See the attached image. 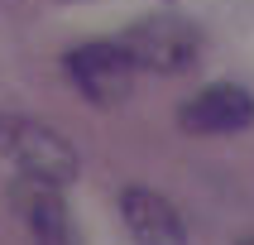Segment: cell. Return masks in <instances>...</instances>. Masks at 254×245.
Returning <instances> with one entry per match:
<instances>
[{"mask_svg": "<svg viewBox=\"0 0 254 245\" xmlns=\"http://www.w3.org/2000/svg\"><path fill=\"white\" fill-rule=\"evenodd\" d=\"M0 159L14 163L19 178H34V183H48V187H67L82 173L77 149L53 125L14 115V111H0Z\"/></svg>", "mask_w": 254, "mask_h": 245, "instance_id": "obj_1", "label": "cell"}, {"mask_svg": "<svg viewBox=\"0 0 254 245\" xmlns=\"http://www.w3.org/2000/svg\"><path fill=\"white\" fill-rule=\"evenodd\" d=\"M120 48L129 53L134 68L173 77V72H187L201 58V34H197L192 19H183V14H149V19H139V24L125 29Z\"/></svg>", "mask_w": 254, "mask_h": 245, "instance_id": "obj_2", "label": "cell"}, {"mask_svg": "<svg viewBox=\"0 0 254 245\" xmlns=\"http://www.w3.org/2000/svg\"><path fill=\"white\" fill-rule=\"evenodd\" d=\"M63 68H67L72 86L82 91L86 101H96V106H120V101L134 91V63L129 53L120 48V39H96V43H77L67 58H63Z\"/></svg>", "mask_w": 254, "mask_h": 245, "instance_id": "obj_3", "label": "cell"}, {"mask_svg": "<svg viewBox=\"0 0 254 245\" xmlns=\"http://www.w3.org/2000/svg\"><path fill=\"white\" fill-rule=\"evenodd\" d=\"M178 125L187 135H240L254 125V96L235 82H211L192 101H183Z\"/></svg>", "mask_w": 254, "mask_h": 245, "instance_id": "obj_4", "label": "cell"}, {"mask_svg": "<svg viewBox=\"0 0 254 245\" xmlns=\"http://www.w3.org/2000/svg\"><path fill=\"white\" fill-rule=\"evenodd\" d=\"M10 202H14V212L24 216L34 245H82V231H77L67 202H63V187L34 183V178H14Z\"/></svg>", "mask_w": 254, "mask_h": 245, "instance_id": "obj_5", "label": "cell"}, {"mask_svg": "<svg viewBox=\"0 0 254 245\" xmlns=\"http://www.w3.org/2000/svg\"><path fill=\"white\" fill-rule=\"evenodd\" d=\"M120 216L134 245H187V226L178 207L154 187H125L120 192Z\"/></svg>", "mask_w": 254, "mask_h": 245, "instance_id": "obj_6", "label": "cell"}]
</instances>
